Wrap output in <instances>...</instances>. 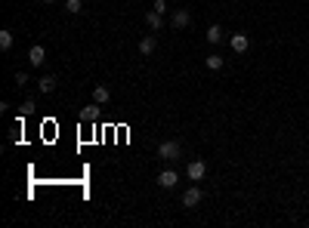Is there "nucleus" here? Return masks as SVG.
<instances>
[{"label":"nucleus","mask_w":309,"mask_h":228,"mask_svg":"<svg viewBox=\"0 0 309 228\" xmlns=\"http://www.w3.org/2000/svg\"><path fill=\"white\" fill-rule=\"evenodd\" d=\"M179 154H182V148H179V142H173V139H167V142H161L158 145V157H164V160H179Z\"/></svg>","instance_id":"1"},{"label":"nucleus","mask_w":309,"mask_h":228,"mask_svg":"<svg viewBox=\"0 0 309 228\" xmlns=\"http://www.w3.org/2000/svg\"><path fill=\"white\" fill-rule=\"evenodd\" d=\"M229 46L235 49L238 56H244L247 49H250V37H247V34H241V31H238V34H232V37H229Z\"/></svg>","instance_id":"2"},{"label":"nucleus","mask_w":309,"mask_h":228,"mask_svg":"<svg viewBox=\"0 0 309 228\" xmlns=\"http://www.w3.org/2000/svg\"><path fill=\"white\" fill-rule=\"evenodd\" d=\"M28 62L34 65V68H44V62H47V49L40 46V44H34V46L28 49Z\"/></svg>","instance_id":"3"},{"label":"nucleus","mask_w":309,"mask_h":228,"mask_svg":"<svg viewBox=\"0 0 309 228\" xmlns=\"http://www.w3.org/2000/svg\"><path fill=\"white\" fill-rule=\"evenodd\" d=\"M186 173H189V179H192V182H201V179H204V173H207V164H204V160H192Z\"/></svg>","instance_id":"4"},{"label":"nucleus","mask_w":309,"mask_h":228,"mask_svg":"<svg viewBox=\"0 0 309 228\" xmlns=\"http://www.w3.org/2000/svg\"><path fill=\"white\" fill-rule=\"evenodd\" d=\"M177 182H179V176H177V170H164V173H158V185L161 188H177Z\"/></svg>","instance_id":"5"},{"label":"nucleus","mask_w":309,"mask_h":228,"mask_svg":"<svg viewBox=\"0 0 309 228\" xmlns=\"http://www.w3.org/2000/svg\"><path fill=\"white\" fill-rule=\"evenodd\" d=\"M170 25H173L177 31L189 28V25H192V13H189V10H177V13H173V19H170Z\"/></svg>","instance_id":"6"},{"label":"nucleus","mask_w":309,"mask_h":228,"mask_svg":"<svg viewBox=\"0 0 309 228\" xmlns=\"http://www.w3.org/2000/svg\"><path fill=\"white\" fill-rule=\"evenodd\" d=\"M198 204H201V188L192 185V188H186V194H182V207H198Z\"/></svg>","instance_id":"7"},{"label":"nucleus","mask_w":309,"mask_h":228,"mask_svg":"<svg viewBox=\"0 0 309 228\" xmlns=\"http://www.w3.org/2000/svg\"><path fill=\"white\" fill-rule=\"evenodd\" d=\"M204 37H207V44H213V46H216V44H223V40H226V31H223L220 25H211Z\"/></svg>","instance_id":"8"},{"label":"nucleus","mask_w":309,"mask_h":228,"mask_svg":"<svg viewBox=\"0 0 309 228\" xmlns=\"http://www.w3.org/2000/svg\"><path fill=\"white\" fill-rule=\"evenodd\" d=\"M146 25H148L152 31H161V28H164V15L155 13V10H148V13H146Z\"/></svg>","instance_id":"9"},{"label":"nucleus","mask_w":309,"mask_h":228,"mask_svg":"<svg viewBox=\"0 0 309 228\" xmlns=\"http://www.w3.org/2000/svg\"><path fill=\"white\" fill-rule=\"evenodd\" d=\"M155 46H158V40H155L152 34H146L143 40H139V53H143V56H152V53H155Z\"/></svg>","instance_id":"10"},{"label":"nucleus","mask_w":309,"mask_h":228,"mask_svg":"<svg viewBox=\"0 0 309 228\" xmlns=\"http://www.w3.org/2000/svg\"><path fill=\"white\" fill-rule=\"evenodd\" d=\"M108 99H112V92H108V87H102V83H99V87H93V102H96V105H105Z\"/></svg>","instance_id":"11"},{"label":"nucleus","mask_w":309,"mask_h":228,"mask_svg":"<svg viewBox=\"0 0 309 228\" xmlns=\"http://www.w3.org/2000/svg\"><path fill=\"white\" fill-rule=\"evenodd\" d=\"M37 90L40 92H53L56 90V77H53V74H44V77L37 80Z\"/></svg>","instance_id":"12"},{"label":"nucleus","mask_w":309,"mask_h":228,"mask_svg":"<svg viewBox=\"0 0 309 228\" xmlns=\"http://www.w3.org/2000/svg\"><path fill=\"white\" fill-rule=\"evenodd\" d=\"M13 31H0V49H3V53H6V49H10L13 46Z\"/></svg>","instance_id":"13"},{"label":"nucleus","mask_w":309,"mask_h":228,"mask_svg":"<svg viewBox=\"0 0 309 228\" xmlns=\"http://www.w3.org/2000/svg\"><path fill=\"white\" fill-rule=\"evenodd\" d=\"M204 65H207L211 71H220V68H223V59L213 53V56H207V59H204Z\"/></svg>","instance_id":"14"},{"label":"nucleus","mask_w":309,"mask_h":228,"mask_svg":"<svg viewBox=\"0 0 309 228\" xmlns=\"http://www.w3.org/2000/svg\"><path fill=\"white\" fill-rule=\"evenodd\" d=\"M96 117H99V108H96V102L90 105V108H83V111H81V121H96Z\"/></svg>","instance_id":"15"},{"label":"nucleus","mask_w":309,"mask_h":228,"mask_svg":"<svg viewBox=\"0 0 309 228\" xmlns=\"http://www.w3.org/2000/svg\"><path fill=\"white\" fill-rule=\"evenodd\" d=\"M34 108H37V105H34V99H28V102H25V105H22V117H28V114H34ZM22 117H19V121H22Z\"/></svg>","instance_id":"16"},{"label":"nucleus","mask_w":309,"mask_h":228,"mask_svg":"<svg viewBox=\"0 0 309 228\" xmlns=\"http://www.w3.org/2000/svg\"><path fill=\"white\" fill-rule=\"evenodd\" d=\"M65 10H68V13H81L83 3H81V0H68V3H65Z\"/></svg>","instance_id":"17"},{"label":"nucleus","mask_w":309,"mask_h":228,"mask_svg":"<svg viewBox=\"0 0 309 228\" xmlns=\"http://www.w3.org/2000/svg\"><path fill=\"white\" fill-rule=\"evenodd\" d=\"M152 10L164 15V13H167V0H155V6H152Z\"/></svg>","instance_id":"18"},{"label":"nucleus","mask_w":309,"mask_h":228,"mask_svg":"<svg viewBox=\"0 0 309 228\" xmlns=\"http://www.w3.org/2000/svg\"><path fill=\"white\" fill-rule=\"evenodd\" d=\"M16 83L25 87V83H28V74H25V71H16Z\"/></svg>","instance_id":"19"},{"label":"nucleus","mask_w":309,"mask_h":228,"mask_svg":"<svg viewBox=\"0 0 309 228\" xmlns=\"http://www.w3.org/2000/svg\"><path fill=\"white\" fill-rule=\"evenodd\" d=\"M44 3H56V0H44Z\"/></svg>","instance_id":"20"}]
</instances>
